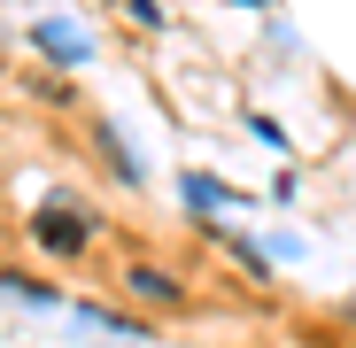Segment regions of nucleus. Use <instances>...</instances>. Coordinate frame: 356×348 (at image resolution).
Wrapping results in <instances>:
<instances>
[{
  "instance_id": "obj_1",
  "label": "nucleus",
  "mask_w": 356,
  "mask_h": 348,
  "mask_svg": "<svg viewBox=\"0 0 356 348\" xmlns=\"http://www.w3.org/2000/svg\"><path fill=\"white\" fill-rule=\"evenodd\" d=\"M31 240H39L47 256H78V248L93 240V217H86V209H70V201H47V209L31 217Z\"/></svg>"
},
{
  "instance_id": "obj_2",
  "label": "nucleus",
  "mask_w": 356,
  "mask_h": 348,
  "mask_svg": "<svg viewBox=\"0 0 356 348\" xmlns=\"http://www.w3.org/2000/svg\"><path fill=\"white\" fill-rule=\"evenodd\" d=\"M39 47L54 54V63H86V39H78L70 24H39Z\"/></svg>"
},
{
  "instance_id": "obj_3",
  "label": "nucleus",
  "mask_w": 356,
  "mask_h": 348,
  "mask_svg": "<svg viewBox=\"0 0 356 348\" xmlns=\"http://www.w3.org/2000/svg\"><path fill=\"white\" fill-rule=\"evenodd\" d=\"M132 295H140V302H178V286H170L163 271H132Z\"/></svg>"
},
{
  "instance_id": "obj_4",
  "label": "nucleus",
  "mask_w": 356,
  "mask_h": 348,
  "mask_svg": "<svg viewBox=\"0 0 356 348\" xmlns=\"http://www.w3.org/2000/svg\"><path fill=\"white\" fill-rule=\"evenodd\" d=\"M186 201H194V209H225L232 186H217V179H186Z\"/></svg>"
},
{
  "instance_id": "obj_5",
  "label": "nucleus",
  "mask_w": 356,
  "mask_h": 348,
  "mask_svg": "<svg viewBox=\"0 0 356 348\" xmlns=\"http://www.w3.org/2000/svg\"><path fill=\"white\" fill-rule=\"evenodd\" d=\"M0 295H16V302H54L47 286H31V279H0Z\"/></svg>"
}]
</instances>
